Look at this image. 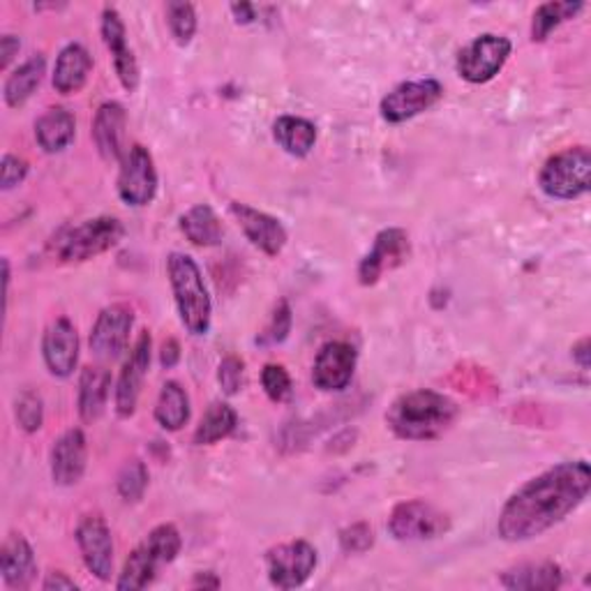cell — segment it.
Wrapping results in <instances>:
<instances>
[{"instance_id":"6da1fadb","label":"cell","mask_w":591,"mask_h":591,"mask_svg":"<svg viewBox=\"0 0 591 591\" xmlns=\"http://www.w3.org/2000/svg\"><path fill=\"white\" fill-rule=\"evenodd\" d=\"M591 467L584 460L562 462L527 481L510 497L497 520L499 536L508 543L536 539L564 522L587 499Z\"/></svg>"},{"instance_id":"7a4b0ae2","label":"cell","mask_w":591,"mask_h":591,"mask_svg":"<svg viewBox=\"0 0 591 591\" xmlns=\"http://www.w3.org/2000/svg\"><path fill=\"white\" fill-rule=\"evenodd\" d=\"M460 407L437 390H411L400 396L386 411L393 435L407 442H430L450 430Z\"/></svg>"},{"instance_id":"3957f363","label":"cell","mask_w":591,"mask_h":591,"mask_svg":"<svg viewBox=\"0 0 591 591\" xmlns=\"http://www.w3.org/2000/svg\"><path fill=\"white\" fill-rule=\"evenodd\" d=\"M167 273L183 326L192 335H206L210 330L213 305L200 266L188 254L173 252L167 260Z\"/></svg>"},{"instance_id":"277c9868","label":"cell","mask_w":591,"mask_h":591,"mask_svg":"<svg viewBox=\"0 0 591 591\" xmlns=\"http://www.w3.org/2000/svg\"><path fill=\"white\" fill-rule=\"evenodd\" d=\"M541 190L553 200L570 202L589 192L591 185V153L587 146L566 148L550 157L539 176Z\"/></svg>"},{"instance_id":"5b68a950","label":"cell","mask_w":591,"mask_h":591,"mask_svg":"<svg viewBox=\"0 0 591 591\" xmlns=\"http://www.w3.org/2000/svg\"><path fill=\"white\" fill-rule=\"evenodd\" d=\"M125 227L116 218H95L68 229L56 243V257L61 262H88L123 241Z\"/></svg>"},{"instance_id":"8992f818","label":"cell","mask_w":591,"mask_h":591,"mask_svg":"<svg viewBox=\"0 0 591 591\" xmlns=\"http://www.w3.org/2000/svg\"><path fill=\"white\" fill-rule=\"evenodd\" d=\"M510 51L514 45L508 37L495 33L479 35L458 53V74L469 84H487L504 70Z\"/></svg>"},{"instance_id":"52a82bcc","label":"cell","mask_w":591,"mask_h":591,"mask_svg":"<svg viewBox=\"0 0 591 591\" xmlns=\"http://www.w3.org/2000/svg\"><path fill=\"white\" fill-rule=\"evenodd\" d=\"M450 529V518L423 499H409L393 508L388 531L396 541H430Z\"/></svg>"},{"instance_id":"ba28073f","label":"cell","mask_w":591,"mask_h":591,"mask_svg":"<svg viewBox=\"0 0 591 591\" xmlns=\"http://www.w3.org/2000/svg\"><path fill=\"white\" fill-rule=\"evenodd\" d=\"M442 97H444V86L437 82V79H417V82H405L393 88L382 100L379 111L386 123L398 125L432 109L442 100Z\"/></svg>"},{"instance_id":"9c48e42d","label":"cell","mask_w":591,"mask_h":591,"mask_svg":"<svg viewBox=\"0 0 591 591\" xmlns=\"http://www.w3.org/2000/svg\"><path fill=\"white\" fill-rule=\"evenodd\" d=\"M157 192V171L153 155L142 144L125 150L118 171V196L134 208L148 206Z\"/></svg>"},{"instance_id":"30bf717a","label":"cell","mask_w":591,"mask_h":591,"mask_svg":"<svg viewBox=\"0 0 591 591\" xmlns=\"http://www.w3.org/2000/svg\"><path fill=\"white\" fill-rule=\"evenodd\" d=\"M268 580L278 589H296L310 580L317 568V550L307 541H291L268 550Z\"/></svg>"},{"instance_id":"8fae6325","label":"cell","mask_w":591,"mask_h":591,"mask_svg":"<svg viewBox=\"0 0 591 591\" xmlns=\"http://www.w3.org/2000/svg\"><path fill=\"white\" fill-rule=\"evenodd\" d=\"M132 326H134L132 307L123 303L105 307L97 314L91 330V351L102 361L118 359L130 345Z\"/></svg>"},{"instance_id":"7c38bea8","label":"cell","mask_w":591,"mask_h":591,"mask_svg":"<svg viewBox=\"0 0 591 591\" xmlns=\"http://www.w3.org/2000/svg\"><path fill=\"white\" fill-rule=\"evenodd\" d=\"M411 254L409 233L405 229H384L377 233V239L372 243V250L365 254L359 266V280L361 285L370 287L382 280L386 270H393L402 266Z\"/></svg>"},{"instance_id":"4fadbf2b","label":"cell","mask_w":591,"mask_h":591,"mask_svg":"<svg viewBox=\"0 0 591 591\" xmlns=\"http://www.w3.org/2000/svg\"><path fill=\"white\" fill-rule=\"evenodd\" d=\"M76 543L91 574L109 582L113 574V539L107 522L100 516H88L76 527Z\"/></svg>"},{"instance_id":"5bb4252c","label":"cell","mask_w":591,"mask_h":591,"mask_svg":"<svg viewBox=\"0 0 591 591\" xmlns=\"http://www.w3.org/2000/svg\"><path fill=\"white\" fill-rule=\"evenodd\" d=\"M229 210L233 215V220L243 229L245 239L254 248H260L264 254H268V257H278V254L285 250L287 229L282 227L278 218H273V215L264 210H257L239 202H233Z\"/></svg>"},{"instance_id":"9a60e30c","label":"cell","mask_w":591,"mask_h":591,"mask_svg":"<svg viewBox=\"0 0 591 591\" xmlns=\"http://www.w3.org/2000/svg\"><path fill=\"white\" fill-rule=\"evenodd\" d=\"M357 370V349L347 342H328L319 349L312 367V382L326 393L345 390Z\"/></svg>"},{"instance_id":"2e32d148","label":"cell","mask_w":591,"mask_h":591,"mask_svg":"<svg viewBox=\"0 0 591 591\" xmlns=\"http://www.w3.org/2000/svg\"><path fill=\"white\" fill-rule=\"evenodd\" d=\"M150 335L148 330H144L140 335V340H136L128 363L123 365L121 377H118L116 384V411L121 419H130L136 402H140V393H142V384L146 379V372L150 365Z\"/></svg>"},{"instance_id":"e0dca14e","label":"cell","mask_w":591,"mask_h":591,"mask_svg":"<svg viewBox=\"0 0 591 591\" xmlns=\"http://www.w3.org/2000/svg\"><path fill=\"white\" fill-rule=\"evenodd\" d=\"M102 39L111 53L113 70L118 79H121L123 88L130 93L136 91V86H140V65H136V58L128 47L125 24L116 8H105L102 12Z\"/></svg>"},{"instance_id":"ac0fdd59","label":"cell","mask_w":591,"mask_h":591,"mask_svg":"<svg viewBox=\"0 0 591 591\" xmlns=\"http://www.w3.org/2000/svg\"><path fill=\"white\" fill-rule=\"evenodd\" d=\"M43 357L49 372L58 379L72 377L79 363V335L74 324L68 317L56 319L43 340Z\"/></svg>"},{"instance_id":"d6986e66","label":"cell","mask_w":591,"mask_h":591,"mask_svg":"<svg viewBox=\"0 0 591 591\" xmlns=\"http://www.w3.org/2000/svg\"><path fill=\"white\" fill-rule=\"evenodd\" d=\"M86 437L82 430H68L51 448V479L56 485H76L86 471Z\"/></svg>"},{"instance_id":"ffe728a7","label":"cell","mask_w":591,"mask_h":591,"mask_svg":"<svg viewBox=\"0 0 591 591\" xmlns=\"http://www.w3.org/2000/svg\"><path fill=\"white\" fill-rule=\"evenodd\" d=\"M125 109L118 102H105L95 113L93 140L102 160L121 162L123 160V136H125Z\"/></svg>"},{"instance_id":"44dd1931","label":"cell","mask_w":591,"mask_h":591,"mask_svg":"<svg viewBox=\"0 0 591 591\" xmlns=\"http://www.w3.org/2000/svg\"><path fill=\"white\" fill-rule=\"evenodd\" d=\"M0 574L10 589H28L37 576V562L31 543L22 534H10L0 547Z\"/></svg>"},{"instance_id":"7402d4cb","label":"cell","mask_w":591,"mask_h":591,"mask_svg":"<svg viewBox=\"0 0 591 591\" xmlns=\"http://www.w3.org/2000/svg\"><path fill=\"white\" fill-rule=\"evenodd\" d=\"M91 70H93V58H91L88 49L72 43L56 58L53 79H51L53 88L61 95L79 93L86 86Z\"/></svg>"},{"instance_id":"603a6c76","label":"cell","mask_w":591,"mask_h":591,"mask_svg":"<svg viewBox=\"0 0 591 591\" xmlns=\"http://www.w3.org/2000/svg\"><path fill=\"white\" fill-rule=\"evenodd\" d=\"M564 582V570L555 562L522 564L510 570H504L502 584L516 591H553Z\"/></svg>"},{"instance_id":"cb8c5ba5","label":"cell","mask_w":591,"mask_h":591,"mask_svg":"<svg viewBox=\"0 0 591 591\" xmlns=\"http://www.w3.org/2000/svg\"><path fill=\"white\" fill-rule=\"evenodd\" d=\"M74 134H76L74 116L63 107H53L45 111L35 123V140L45 153L65 150L74 142Z\"/></svg>"},{"instance_id":"d4e9b609","label":"cell","mask_w":591,"mask_h":591,"mask_svg":"<svg viewBox=\"0 0 591 591\" xmlns=\"http://www.w3.org/2000/svg\"><path fill=\"white\" fill-rule=\"evenodd\" d=\"M111 374L105 367H86L79 379V413L93 423L102 417L109 400Z\"/></svg>"},{"instance_id":"484cf974","label":"cell","mask_w":591,"mask_h":591,"mask_svg":"<svg viewBox=\"0 0 591 591\" xmlns=\"http://www.w3.org/2000/svg\"><path fill=\"white\" fill-rule=\"evenodd\" d=\"M273 136L285 153L293 157H305L317 144V128L301 116H280L273 125Z\"/></svg>"},{"instance_id":"4316f807","label":"cell","mask_w":591,"mask_h":591,"mask_svg":"<svg viewBox=\"0 0 591 591\" xmlns=\"http://www.w3.org/2000/svg\"><path fill=\"white\" fill-rule=\"evenodd\" d=\"M45 70H47L45 56H31L26 63L19 65L8 76L5 88H3L8 107H12V109L24 107L31 100V97L35 95V91L39 88V84H43Z\"/></svg>"},{"instance_id":"83f0119b","label":"cell","mask_w":591,"mask_h":591,"mask_svg":"<svg viewBox=\"0 0 591 591\" xmlns=\"http://www.w3.org/2000/svg\"><path fill=\"white\" fill-rule=\"evenodd\" d=\"M181 231L185 233V239L196 248L220 245L222 236H225L220 218L215 215V210L208 204L192 206L185 215H181Z\"/></svg>"},{"instance_id":"f1b7e54d","label":"cell","mask_w":591,"mask_h":591,"mask_svg":"<svg viewBox=\"0 0 591 591\" xmlns=\"http://www.w3.org/2000/svg\"><path fill=\"white\" fill-rule=\"evenodd\" d=\"M155 421L165 430L176 432L190 421V398L179 382H167L155 405Z\"/></svg>"},{"instance_id":"f546056e","label":"cell","mask_w":591,"mask_h":591,"mask_svg":"<svg viewBox=\"0 0 591 591\" xmlns=\"http://www.w3.org/2000/svg\"><path fill=\"white\" fill-rule=\"evenodd\" d=\"M239 425V413L227 402H213L204 413L202 423L196 425L194 444L196 446H210L227 439Z\"/></svg>"},{"instance_id":"4dcf8cb0","label":"cell","mask_w":591,"mask_h":591,"mask_svg":"<svg viewBox=\"0 0 591 591\" xmlns=\"http://www.w3.org/2000/svg\"><path fill=\"white\" fill-rule=\"evenodd\" d=\"M157 566H160V559L153 555V550L142 543L134 553L125 559L123 574L118 578L116 587L121 591H136V589H146L157 574Z\"/></svg>"},{"instance_id":"1f68e13d","label":"cell","mask_w":591,"mask_h":591,"mask_svg":"<svg viewBox=\"0 0 591 591\" xmlns=\"http://www.w3.org/2000/svg\"><path fill=\"white\" fill-rule=\"evenodd\" d=\"M584 10V3H570V0H564V3H545L534 12V22H531V39L534 43H543L547 35L555 28H559L568 19L578 16V12Z\"/></svg>"},{"instance_id":"d6a6232c","label":"cell","mask_w":591,"mask_h":591,"mask_svg":"<svg viewBox=\"0 0 591 591\" xmlns=\"http://www.w3.org/2000/svg\"><path fill=\"white\" fill-rule=\"evenodd\" d=\"M144 543L153 550V555L160 559V564L173 562L176 557H179L181 547H183V539L179 534V529H176L173 524L155 527Z\"/></svg>"},{"instance_id":"836d02e7","label":"cell","mask_w":591,"mask_h":591,"mask_svg":"<svg viewBox=\"0 0 591 591\" xmlns=\"http://www.w3.org/2000/svg\"><path fill=\"white\" fill-rule=\"evenodd\" d=\"M167 24L176 43L181 47L190 45L196 33V12L190 3H169L167 5Z\"/></svg>"},{"instance_id":"e575fe53","label":"cell","mask_w":591,"mask_h":591,"mask_svg":"<svg viewBox=\"0 0 591 591\" xmlns=\"http://www.w3.org/2000/svg\"><path fill=\"white\" fill-rule=\"evenodd\" d=\"M148 487V469L142 460H132L118 477V495L125 502H140Z\"/></svg>"},{"instance_id":"d590c367","label":"cell","mask_w":591,"mask_h":591,"mask_svg":"<svg viewBox=\"0 0 591 591\" xmlns=\"http://www.w3.org/2000/svg\"><path fill=\"white\" fill-rule=\"evenodd\" d=\"M14 413H16V423L22 425V430L37 432L45 423L43 398H39L37 393H33V390H24L14 402Z\"/></svg>"},{"instance_id":"8d00e7d4","label":"cell","mask_w":591,"mask_h":591,"mask_svg":"<svg viewBox=\"0 0 591 591\" xmlns=\"http://www.w3.org/2000/svg\"><path fill=\"white\" fill-rule=\"evenodd\" d=\"M262 386L273 402H285L291 396V379L282 365H266L262 372Z\"/></svg>"},{"instance_id":"74e56055","label":"cell","mask_w":591,"mask_h":591,"mask_svg":"<svg viewBox=\"0 0 591 591\" xmlns=\"http://www.w3.org/2000/svg\"><path fill=\"white\" fill-rule=\"evenodd\" d=\"M291 330V307L287 301H280L278 307L273 312V319L262 333V338L257 340L260 345H280L287 340V335Z\"/></svg>"},{"instance_id":"f35d334b","label":"cell","mask_w":591,"mask_h":591,"mask_svg":"<svg viewBox=\"0 0 591 591\" xmlns=\"http://www.w3.org/2000/svg\"><path fill=\"white\" fill-rule=\"evenodd\" d=\"M340 545L345 553H351V555L367 553V550L374 545V531L367 522L351 524L340 531Z\"/></svg>"},{"instance_id":"ab89813d","label":"cell","mask_w":591,"mask_h":591,"mask_svg":"<svg viewBox=\"0 0 591 591\" xmlns=\"http://www.w3.org/2000/svg\"><path fill=\"white\" fill-rule=\"evenodd\" d=\"M218 382L227 396H236L245 382V363L239 357H227L218 367Z\"/></svg>"},{"instance_id":"60d3db41","label":"cell","mask_w":591,"mask_h":591,"mask_svg":"<svg viewBox=\"0 0 591 591\" xmlns=\"http://www.w3.org/2000/svg\"><path fill=\"white\" fill-rule=\"evenodd\" d=\"M28 176V162L19 155H3V162H0V188L10 192L12 188L22 185L24 179Z\"/></svg>"},{"instance_id":"b9f144b4","label":"cell","mask_w":591,"mask_h":591,"mask_svg":"<svg viewBox=\"0 0 591 591\" xmlns=\"http://www.w3.org/2000/svg\"><path fill=\"white\" fill-rule=\"evenodd\" d=\"M22 49V39L16 35H3L0 37V68L8 70L10 63L14 61V56Z\"/></svg>"},{"instance_id":"7bdbcfd3","label":"cell","mask_w":591,"mask_h":591,"mask_svg":"<svg viewBox=\"0 0 591 591\" xmlns=\"http://www.w3.org/2000/svg\"><path fill=\"white\" fill-rule=\"evenodd\" d=\"M45 591H58V589H76V582L70 580L65 574H61V570H56V574H49L47 580H45Z\"/></svg>"},{"instance_id":"ee69618b","label":"cell","mask_w":591,"mask_h":591,"mask_svg":"<svg viewBox=\"0 0 591 591\" xmlns=\"http://www.w3.org/2000/svg\"><path fill=\"white\" fill-rule=\"evenodd\" d=\"M160 361H162L165 367H173L176 363H179L181 361V347H179V342L167 340L162 345V359Z\"/></svg>"},{"instance_id":"f6af8a7d","label":"cell","mask_w":591,"mask_h":591,"mask_svg":"<svg viewBox=\"0 0 591 591\" xmlns=\"http://www.w3.org/2000/svg\"><path fill=\"white\" fill-rule=\"evenodd\" d=\"M231 12L239 24H252L254 19H257V14H254V8L250 3H241V5L236 3V5H231Z\"/></svg>"},{"instance_id":"bcb514c9","label":"cell","mask_w":591,"mask_h":591,"mask_svg":"<svg viewBox=\"0 0 591 591\" xmlns=\"http://www.w3.org/2000/svg\"><path fill=\"white\" fill-rule=\"evenodd\" d=\"M574 359L578 361V365L582 370H589V338H582L576 347H574Z\"/></svg>"},{"instance_id":"7dc6e473","label":"cell","mask_w":591,"mask_h":591,"mask_svg":"<svg viewBox=\"0 0 591 591\" xmlns=\"http://www.w3.org/2000/svg\"><path fill=\"white\" fill-rule=\"evenodd\" d=\"M194 587H210V589H218L220 587V580L215 578V574H200L194 578Z\"/></svg>"}]
</instances>
